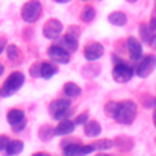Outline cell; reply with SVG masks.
<instances>
[{"instance_id":"obj_10","label":"cell","mask_w":156,"mask_h":156,"mask_svg":"<svg viewBox=\"0 0 156 156\" xmlns=\"http://www.w3.org/2000/svg\"><path fill=\"white\" fill-rule=\"evenodd\" d=\"M48 56L51 58L54 62L60 63V65H66L70 62V52L66 51L63 47L60 45H52L48 48Z\"/></svg>"},{"instance_id":"obj_26","label":"cell","mask_w":156,"mask_h":156,"mask_svg":"<svg viewBox=\"0 0 156 156\" xmlns=\"http://www.w3.org/2000/svg\"><path fill=\"white\" fill-rule=\"evenodd\" d=\"M89 116H88V112H82L81 115H78L76 118V121H74V123L76 125H85L86 122H88Z\"/></svg>"},{"instance_id":"obj_27","label":"cell","mask_w":156,"mask_h":156,"mask_svg":"<svg viewBox=\"0 0 156 156\" xmlns=\"http://www.w3.org/2000/svg\"><path fill=\"white\" fill-rule=\"evenodd\" d=\"M8 143H10V138H8L7 136H4V134L0 136V151H5Z\"/></svg>"},{"instance_id":"obj_23","label":"cell","mask_w":156,"mask_h":156,"mask_svg":"<svg viewBox=\"0 0 156 156\" xmlns=\"http://www.w3.org/2000/svg\"><path fill=\"white\" fill-rule=\"evenodd\" d=\"M119 103L118 101H107L104 105V114L110 118H114L116 115V111H118Z\"/></svg>"},{"instance_id":"obj_36","label":"cell","mask_w":156,"mask_h":156,"mask_svg":"<svg viewBox=\"0 0 156 156\" xmlns=\"http://www.w3.org/2000/svg\"><path fill=\"white\" fill-rule=\"evenodd\" d=\"M3 49H4V45H3V43H0V54L3 52Z\"/></svg>"},{"instance_id":"obj_12","label":"cell","mask_w":156,"mask_h":156,"mask_svg":"<svg viewBox=\"0 0 156 156\" xmlns=\"http://www.w3.org/2000/svg\"><path fill=\"white\" fill-rule=\"evenodd\" d=\"M126 45H127V49H129L132 60H140L141 56H143V45H141L140 41L136 37L130 36L126 41Z\"/></svg>"},{"instance_id":"obj_1","label":"cell","mask_w":156,"mask_h":156,"mask_svg":"<svg viewBox=\"0 0 156 156\" xmlns=\"http://www.w3.org/2000/svg\"><path fill=\"white\" fill-rule=\"evenodd\" d=\"M137 116V105L132 100H125V101L119 103L116 115L114 116L119 125H130Z\"/></svg>"},{"instance_id":"obj_39","label":"cell","mask_w":156,"mask_h":156,"mask_svg":"<svg viewBox=\"0 0 156 156\" xmlns=\"http://www.w3.org/2000/svg\"><path fill=\"white\" fill-rule=\"evenodd\" d=\"M155 104H156V97H155Z\"/></svg>"},{"instance_id":"obj_7","label":"cell","mask_w":156,"mask_h":156,"mask_svg":"<svg viewBox=\"0 0 156 156\" xmlns=\"http://www.w3.org/2000/svg\"><path fill=\"white\" fill-rule=\"evenodd\" d=\"M155 67H156V56L155 55H147L137 65L134 73L140 78H147L151 76V73L155 70Z\"/></svg>"},{"instance_id":"obj_16","label":"cell","mask_w":156,"mask_h":156,"mask_svg":"<svg viewBox=\"0 0 156 156\" xmlns=\"http://www.w3.org/2000/svg\"><path fill=\"white\" fill-rule=\"evenodd\" d=\"M25 121V112L22 110H11L7 112V122L10 125H18Z\"/></svg>"},{"instance_id":"obj_13","label":"cell","mask_w":156,"mask_h":156,"mask_svg":"<svg viewBox=\"0 0 156 156\" xmlns=\"http://www.w3.org/2000/svg\"><path fill=\"white\" fill-rule=\"evenodd\" d=\"M74 126L76 123L69 119H62L59 122L56 127H55V134L56 136H66V134H70V133L74 132Z\"/></svg>"},{"instance_id":"obj_9","label":"cell","mask_w":156,"mask_h":156,"mask_svg":"<svg viewBox=\"0 0 156 156\" xmlns=\"http://www.w3.org/2000/svg\"><path fill=\"white\" fill-rule=\"evenodd\" d=\"M103 54H104V47L100 43H96V41H92V43L86 44L85 48H83V56L89 62L100 59L103 56Z\"/></svg>"},{"instance_id":"obj_32","label":"cell","mask_w":156,"mask_h":156,"mask_svg":"<svg viewBox=\"0 0 156 156\" xmlns=\"http://www.w3.org/2000/svg\"><path fill=\"white\" fill-rule=\"evenodd\" d=\"M33 156H49V155H47V154H43V152H37V154H34Z\"/></svg>"},{"instance_id":"obj_21","label":"cell","mask_w":156,"mask_h":156,"mask_svg":"<svg viewBox=\"0 0 156 156\" xmlns=\"http://www.w3.org/2000/svg\"><path fill=\"white\" fill-rule=\"evenodd\" d=\"M38 136H40L41 140L48 141V140H51V138L55 136V129H54V127H51L49 125H44V126L40 127Z\"/></svg>"},{"instance_id":"obj_35","label":"cell","mask_w":156,"mask_h":156,"mask_svg":"<svg viewBox=\"0 0 156 156\" xmlns=\"http://www.w3.org/2000/svg\"><path fill=\"white\" fill-rule=\"evenodd\" d=\"M3 71H4V67H3V65H2V63H0V76H2V74H3Z\"/></svg>"},{"instance_id":"obj_20","label":"cell","mask_w":156,"mask_h":156,"mask_svg":"<svg viewBox=\"0 0 156 156\" xmlns=\"http://www.w3.org/2000/svg\"><path fill=\"white\" fill-rule=\"evenodd\" d=\"M93 147V151H103V149H110L114 147V141L110 138H103V140H97L93 144H90Z\"/></svg>"},{"instance_id":"obj_8","label":"cell","mask_w":156,"mask_h":156,"mask_svg":"<svg viewBox=\"0 0 156 156\" xmlns=\"http://www.w3.org/2000/svg\"><path fill=\"white\" fill-rule=\"evenodd\" d=\"M62 30H63L62 22H60L59 19L51 18L44 23L43 34L47 38H49V40H55V38H58L60 34H62Z\"/></svg>"},{"instance_id":"obj_34","label":"cell","mask_w":156,"mask_h":156,"mask_svg":"<svg viewBox=\"0 0 156 156\" xmlns=\"http://www.w3.org/2000/svg\"><path fill=\"white\" fill-rule=\"evenodd\" d=\"M55 2L56 3H69L70 0H55Z\"/></svg>"},{"instance_id":"obj_6","label":"cell","mask_w":156,"mask_h":156,"mask_svg":"<svg viewBox=\"0 0 156 156\" xmlns=\"http://www.w3.org/2000/svg\"><path fill=\"white\" fill-rule=\"evenodd\" d=\"M81 30L78 26H70L67 29V33L65 34V37L60 41V47L66 49L69 52H74L78 48V38H80Z\"/></svg>"},{"instance_id":"obj_29","label":"cell","mask_w":156,"mask_h":156,"mask_svg":"<svg viewBox=\"0 0 156 156\" xmlns=\"http://www.w3.org/2000/svg\"><path fill=\"white\" fill-rule=\"evenodd\" d=\"M12 127H14V132H16V133H18V132H22V129L25 127V121L21 122V123H18V125H14Z\"/></svg>"},{"instance_id":"obj_5","label":"cell","mask_w":156,"mask_h":156,"mask_svg":"<svg viewBox=\"0 0 156 156\" xmlns=\"http://www.w3.org/2000/svg\"><path fill=\"white\" fill-rule=\"evenodd\" d=\"M133 76H134L133 67H130V66L125 62H118L112 69L114 81H116V82H119V83L129 82V81L133 78Z\"/></svg>"},{"instance_id":"obj_4","label":"cell","mask_w":156,"mask_h":156,"mask_svg":"<svg viewBox=\"0 0 156 156\" xmlns=\"http://www.w3.org/2000/svg\"><path fill=\"white\" fill-rule=\"evenodd\" d=\"M41 11H43V5L38 0H30V2H26L23 5H22L21 10V15L23 18L25 22H29V23H33L36 22L41 15Z\"/></svg>"},{"instance_id":"obj_24","label":"cell","mask_w":156,"mask_h":156,"mask_svg":"<svg viewBox=\"0 0 156 156\" xmlns=\"http://www.w3.org/2000/svg\"><path fill=\"white\" fill-rule=\"evenodd\" d=\"M152 34H154V32L149 29L148 23H141L140 25V36H141V40H143L144 43H149Z\"/></svg>"},{"instance_id":"obj_28","label":"cell","mask_w":156,"mask_h":156,"mask_svg":"<svg viewBox=\"0 0 156 156\" xmlns=\"http://www.w3.org/2000/svg\"><path fill=\"white\" fill-rule=\"evenodd\" d=\"M30 74L33 77H38L40 76V66H34L33 69H30Z\"/></svg>"},{"instance_id":"obj_22","label":"cell","mask_w":156,"mask_h":156,"mask_svg":"<svg viewBox=\"0 0 156 156\" xmlns=\"http://www.w3.org/2000/svg\"><path fill=\"white\" fill-rule=\"evenodd\" d=\"M94 16H96V10H94L92 5L83 7L82 12H81V19H82L83 22H92L94 19Z\"/></svg>"},{"instance_id":"obj_2","label":"cell","mask_w":156,"mask_h":156,"mask_svg":"<svg viewBox=\"0 0 156 156\" xmlns=\"http://www.w3.org/2000/svg\"><path fill=\"white\" fill-rule=\"evenodd\" d=\"M70 107L71 101L69 99H56L49 104V112L55 119L62 121V119H67L73 114V110Z\"/></svg>"},{"instance_id":"obj_37","label":"cell","mask_w":156,"mask_h":156,"mask_svg":"<svg viewBox=\"0 0 156 156\" xmlns=\"http://www.w3.org/2000/svg\"><path fill=\"white\" fill-rule=\"evenodd\" d=\"M94 156H110V155H107V154H97V155H94Z\"/></svg>"},{"instance_id":"obj_31","label":"cell","mask_w":156,"mask_h":156,"mask_svg":"<svg viewBox=\"0 0 156 156\" xmlns=\"http://www.w3.org/2000/svg\"><path fill=\"white\" fill-rule=\"evenodd\" d=\"M149 45H151L154 49H156V34H152L151 40H149Z\"/></svg>"},{"instance_id":"obj_14","label":"cell","mask_w":156,"mask_h":156,"mask_svg":"<svg viewBox=\"0 0 156 156\" xmlns=\"http://www.w3.org/2000/svg\"><path fill=\"white\" fill-rule=\"evenodd\" d=\"M83 133L88 137H97L101 133V126L96 121H88L85 123V127H83Z\"/></svg>"},{"instance_id":"obj_33","label":"cell","mask_w":156,"mask_h":156,"mask_svg":"<svg viewBox=\"0 0 156 156\" xmlns=\"http://www.w3.org/2000/svg\"><path fill=\"white\" fill-rule=\"evenodd\" d=\"M154 125H155V127H156V108H155V111H154Z\"/></svg>"},{"instance_id":"obj_25","label":"cell","mask_w":156,"mask_h":156,"mask_svg":"<svg viewBox=\"0 0 156 156\" xmlns=\"http://www.w3.org/2000/svg\"><path fill=\"white\" fill-rule=\"evenodd\" d=\"M7 56L10 60H12V62H18L19 59H21V54H19V49L16 45H8L7 47Z\"/></svg>"},{"instance_id":"obj_19","label":"cell","mask_w":156,"mask_h":156,"mask_svg":"<svg viewBox=\"0 0 156 156\" xmlns=\"http://www.w3.org/2000/svg\"><path fill=\"white\" fill-rule=\"evenodd\" d=\"M63 92L67 97H77L81 94V88L74 82H67L63 86Z\"/></svg>"},{"instance_id":"obj_3","label":"cell","mask_w":156,"mask_h":156,"mask_svg":"<svg viewBox=\"0 0 156 156\" xmlns=\"http://www.w3.org/2000/svg\"><path fill=\"white\" fill-rule=\"evenodd\" d=\"M25 82V76L19 71H15L12 73L7 80L4 81L3 86L0 88V96L2 97H7V96H11L14 94Z\"/></svg>"},{"instance_id":"obj_40","label":"cell","mask_w":156,"mask_h":156,"mask_svg":"<svg viewBox=\"0 0 156 156\" xmlns=\"http://www.w3.org/2000/svg\"><path fill=\"white\" fill-rule=\"evenodd\" d=\"M155 141H156V138H155Z\"/></svg>"},{"instance_id":"obj_11","label":"cell","mask_w":156,"mask_h":156,"mask_svg":"<svg viewBox=\"0 0 156 156\" xmlns=\"http://www.w3.org/2000/svg\"><path fill=\"white\" fill-rule=\"evenodd\" d=\"M93 152V147L92 145H80V144H69L65 147L63 154L65 156H85Z\"/></svg>"},{"instance_id":"obj_18","label":"cell","mask_w":156,"mask_h":156,"mask_svg":"<svg viewBox=\"0 0 156 156\" xmlns=\"http://www.w3.org/2000/svg\"><path fill=\"white\" fill-rule=\"evenodd\" d=\"M22 149H23V143L21 140H10L5 151H7L8 156H14V155L21 154Z\"/></svg>"},{"instance_id":"obj_30","label":"cell","mask_w":156,"mask_h":156,"mask_svg":"<svg viewBox=\"0 0 156 156\" xmlns=\"http://www.w3.org/2000/svg\"><path fill=\"white\" fill-rule=\"evenodd\" d=\"M148 26H149V29H151L152 32H156V16H154V18L151 19V22L148 23Z\"/></svg>"},{"instance_id":"obj_15","label":"cell","mask_w":156,"mask_h":156,"mask_svg":"<svg viewBox=\"0 0 156 156\" xmlns=\"http://www.w3.org/2000/svg\"><path fill=\"white\" fill-rule=\"evenodd\" d=\"M108 22L115 26H125L127 22V16L121 11H114L108 15Z\"/></svg>"},{"instance_id":"obj_17","label":"cell","mask_w":156,"mask_h":156,"mask_svg":"<svg viewBox=\"0 0 156 156\" xmlns=\"http://www.w3.org/2000/svg\"><path fill=\"white\" fill-rule=\"evenodd\" d=\"M58 73V67H55L52 63H41L40 65V77L49 80L51 77H54Z\"/></svg>"},{"instance_id":"obj_38","label":"cell","mask_w":156,"mask_h":156,"mask_svg":"<svg viewBox=\"0 0 156 156\" xmlns=\"http://www.w3.org/2000/svg\"><path fill=\"white\" fill-rule=\"evenodd\" d=\"M126 2H127V3H136L137 0H126Z\"/></svg>"}]
</instances>
